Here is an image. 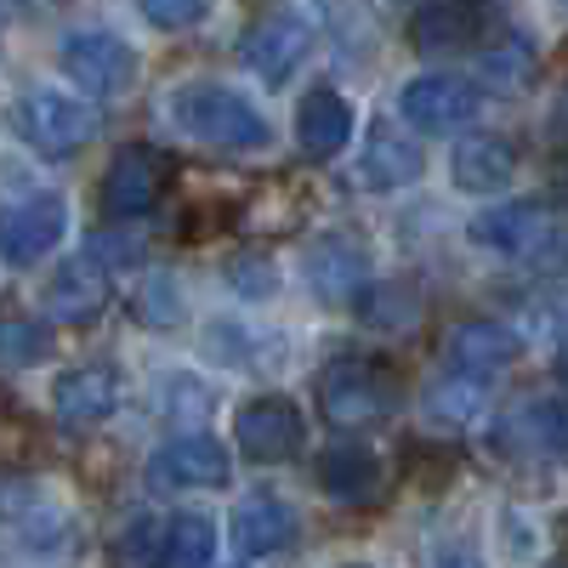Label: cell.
Returning a JSON list of instances; mask_svg holds the SVG:
<instances>
[{
  "mask_svg": "<svg viewBox=\"0 0 568 568\" xmlns=\"http://www.w3.org/2000/svg\"><path fill=\"white\" fill-rule=\"evenodd\" d=\"M484 74L495 85H529L535 80V52H529L524 40H511V45H500V52L484 58Z\"/></svg>",
  "mask_w": 568,
  "mask_h": 568,
  "instance_id": "cell-28",
  "label": "cell"
},
{
  "mask_svg": "<svg viewBox=\"0 0 568 568\" xmlns=\"http://www.w3.org/2000/svg\"><path fill=\"white\" fill-rule=\"evenodd\" d=\"M165 187H171V160L160 149H149V142H125L103 171L98 205L114 222H131V216H149L165 200Z\"/></svg>",
  "mask_w": 568,
  "mask_h": 568,
  "instance_id": "cell-5",
  "label": "cell"
},
{
  "mask_svg": "<svg viewBox=\"0 0 568 568\" xmlns=\"http://www.w3.org/2000/svg\"><path fill=\"white\" fill-rule=\"evenodd\" d=\"M63 233H69V200L63 194H29V200L0 211V262L29 267L40 256H52Z\"/></svg>",
  "mask_w": 568,
  "mask_h": 568,
  "instance_id": "cell-8",
  "label": "cell"
},
{
  "mask_svg": "<svg viewBox=\"0 0 568 568\" xmlns=\"http://www.w3.org/2000/svg\"><path fill=\"white\" fill-rule=\"evenodd\" d=\"M302 273H307V291L318 302H353V296H364L369 262H364V251L347 240V233H324V240L307 245Z\"/></svg>",
  "mask_w": 568,
  "mask_h": 568,
  "instance_id": "cell-15",
  "label": "cell"
},
{
  "mask_svg": "<svg viewBox=\"0 0 568 568\" xmlns=\"http://www.w3.org/2000/svg\"><path fill=\"white\" fill-rule=\"evenodd\" d=\"M34 511H40V484L0 471V517H7V524H29Z\"/></svg>",
  "mask_w": 568,
  "mask_h": 568,
  "instance_id": "cell-30",
  "label": "cell"
},
{
  "mask_svg": "<svg viewBox=\"0 0 568 568\" xmlns=\"http://www.w3.org/2000/svg\"><path fill=\"white\" fill-rule=\"evenodd\" d=\"M233 438H240V455L273 466V460H291L307 438V420L291 398H251L240 415H233Z\"/></svg>",
  "mask_w": 568,
  "mask_h": 568,
  "instance_id": "cell-10",
  "label": "cell"
},
{
  "mask_svg": "<svg viewBox=\"0 0 568 568\" xmlns=\"http://www.w3.org/2000/svg\"><path fill=\"white\" fill-rule=\"evenodd\" d=\"M484 34V7L478 0H426L409 18V45L415 52H466Z\"/></svg>",
  "mask_w": 568,
  "mask_h": 568,
  "instance_id": "cell-18",
  "label": "cell"
},
{
  "mask_svg": "<svg viewBox=\"0 0 568 568\" xmlns=\"http://www.w3.org/2000/svg\"><path fill=\"white\" fill-rule=\"evenodd\" d=\"M176 426H187V433H194V426L211 415V393L194 382V375H171V382H165V404H160Z\"/></svg>",
  "mask_w": 568,
  "mask_h": 568,
  "instance_id": "cell-26",
  "label": "cell"
},
{
  "mask_svg": "<svg viewBox=\"0 0 568 568\" xmlns=\"http://www.w3.org/2000/svg\"><path fill=\"white\" fill-rule=\"evenodd\" d=\"M154 524H149V517H136V524H131V535L120 540V557L125 562H142V557H160V546H154Z\"/></svg>",
  "mask_w": 568,
  "mask_h": 568,
  "instance_id": "cell-32",
  "label": "cell"
},
{
  "mask_svg": "<svg viewBox=\"0 0 568 568\" xmlns=\"http://www.w3.org/2000/svg\"><path fill=\"white\" fill-rule=\"evenodd\" d=\"M171 120L182 136H194L200 149H216V154H262L273 142V125L262 120V109L233 85H216V80H187L171 91Z\"/></svg>",
  "mask_w": 568,
  "mask_h": 568,
  "instance_id": "cell-1",
  "label": "cell"
},
{
  "mask_svg": "<svg viewBox=\"0 0 568 568\" xmlns=\"http://www.w3.org/2000/svg\"><path fill=\"white\" fill-rule=\"evenodd\" d=\"M52 409L63 426H103L114 409H120V369L114 364H80V369H63L58 387H52Z\"/></svg>",
  "mask_w": 568,
  "mask_h": 568,
  "instance_id": "cell-12",
  "label": "cell"
},
{
  "mask_svg": "<svg viewBox=\"0 0 568 568\" xmlns=\"http://www.w3.org/2000/svg\"><path fill=\"white\" fill-rule=\"evenodd\" d=\"M562 375H568V353H562Z\"/></svg>",
  "mask_w": 568,
  "mask_h": 568,
  "instance_id": "cell-35",
  "label": "cell"
},
{
  "mask_svg": "<svg viewBox=\"0 0 568 568\" xmlns=\"http://www.w3.org/2000/svg\"><path fill=\"white\" fill-rule=\"evenodd\" d=\"M52 353V329L34 324V318H0V364L29 369Z\"/></svg>",
  "mask_w": 568,
  "mask_h": 568,
  "instance_id": "cell-25",
  "label": "cell"
},
{
  "mask_svg": "<svg viewBox=\"0 0 568 568\" xmlns=\"http://www.w3.org/2000/svg\"><path fill=\"white\" fill-rule=\"evenodd\" d=\"M227 529H233V551L256 562V557H273V551H291L302 517H296L291 500H278V495L262 489V495H245L240 506H233Z\"/></svg>",
  "mask_w": 568,
  "mask_h": 568,
  "instance_id": "cell-11",
  "label": "cell"
},
{
  "mask_svg": "<svg viewBox=\"0 0 568 568\" xmlns=\"http://www.w3.org/2000/svg\"><path fill=\"white\" fill-rule=\"evenodd\" d=\"M313 478L324 489V500H336V506H369L375 495H382L387 484V466L375 449L364 444H329L313 466Z\"/></svg>",
  "mask_w": 568,
  "mask_h": 568,
  "instance_id": "cell-13",
  "label": "cell"
},
{
  "mask_svg": "<svg viewBox=\"0 0 568 568\" xmlns=\"http://www.w3.org/2000/svg\"><path fill=\"white\" fill-rule=\"evenodd\" d=\"M318 409L329 426L358 433V426H375L382 415L398 409V382L393 369L369 358H336L329 369H318Z\"/></svg>",
  "mask_w": 568,
  "mask_h": 568,
  "instance_id": "cell-4",
  "label": "cell"
},
{
  "mask_svg": "<svg viewBox=\"0 0 568 568\" xmlns=\"http://www.w3.org/2000/svg\"><path fill=\"white\" fill-rule=\"evenodd\" d=\"M471 240L489 245L506 262H540V267H568V216L546 211L540 200H511L471 222Z\"/></svg>",
  "mask_w": 568,
  "mask_h": 568,
  "instance_id": "cell-2",
  "label": "cell"
},
{
  "mask_svg": "<svg viewBox=\"0 0 568 568\" xmlns=\"http://www.w3.org/2000/svg\"><path fill=\"white\" fill-rule=\"evenodd\" d=\"M420 171H426L420 142H409V136L393 131V125H375V131H369L364 154H358V182H364V187H375V194H393V187H409Z\"/></svg>",
  "mask_w": 568,
  "mask_h": 568,
  "instance_id": "cell-20",
  "label": "cell"
},
{
  "mask_svg": "<svg viewBox=\"0 0 568 568\" xmlns=\"http://www.w3.org/2000/svg\"><path fill=\"white\" fill-rule=\"evenodd\" d=\"M313 52V29L302 18H267L251 40H245V63L267 80V85H284Z\"/></svg>",
  "mask_w": 568,
  "mask_h": 568,
  "instance_id": "cell-19",
  "label": "cell"
},
{
  "mask_svg": "<svg viewBox=\"0 0 568 568\" xmlns=\"http://www.w3.org/2000/svg\"><path fill=\"white\" fill-rule=\"evenodd\" d=\"M562 7H568V0H562Z\"/></svg>",
  "mask_w": 568,
  "mask_h": 568,
  "instance_id": "cell-36",
  "label": "cell"
},
{
  "mask_svg": "<svg viewBox=\"0 0 568 568\" xmlns=\"http://www.w3.org/2000/svg\"><path fill=\"white\" fill-rule=\"evenodd\" d=\"M444 353H449V364L466 369V375H495V369L517 364V353H524V347H517V336H511L506 324H495V318H466V324L449 329Z\"/></svg>",
  "mask_w": 568,
  "mask_h": 568,
  "instance_id": "cell-21",
  "label": "cell"
},
{
  "mask_svg": "<svg viewBox=\"0 0 568 568\" xmlns=\"http://www.w3.org/2000/svg\"><path fill=\"white\" fill-rule=\"evenodd\" d=\"M63 74L85 98H125L136 85V52L109 29H74L63 40Z\"/></svg>",
  "mask_w": 568,
  "mask_h": 568,
  "instance_id": "cell-6",
  "label": "cell"
},
{
  "mask_svg": "<svg viewBox=\"0 0 568 568\" xmlns=\"http://www.w3.org/2000/svg\"><path fill=\"white\" fill-rule=\"evenodd\" d=\"M478 85H466L455 74H415L398 91V120L420 136H449L460 131L471 114H478Z\"/></svg>",
  "mask_w": 568,
  "mask_h": 568,
  "instance_id": "cell-7",
  "label": "cell"
},
{
  "mask_svg": "<svg viewBox=\"0 0 568 568\" xmlns=\"http://www.w3.org/2000/svg\"><path fill=\"white\" fill-rule=\"evenodd\" d=\"M500 449L562 455L568 449V393H546V398H529L524 409H511L500 420Z\"/></svg>",
  "mask_w": 568,
  "mask_h": 568,
  "instance_id": "cell-17",
  "label": "cell"
},
{
  "mask_svg": "<svg viewBox=\"0 0 568 568\" xmlns=\"http://www.w3.org/2000/svg\"><path fill=\"white\" fill-rule=\"evenodd\" d=\"M551 187H557V200L568 205V149L557 154V165H551Z\"/></svg>",
  "mask_w": 568,
  "mask_h": 568,
  "instance_id": "cell-33",
  "label": "cell"
},
{
  "mask_svg": "<svg viewBox=\"0 0 568 568\" xmlns=\"http://www.w3.org/2000/svg\"><path fill=\"white\" fill-rule=\"evenodd\" d=\"M227 284L240 296H267V284H273V273L256 262V256H245V262H227Z\"/></svg>",
  "mask_w": 568,
  "mask_h": 568,
  "instance_id": "cell-31",
  "label": "cell"
},
{
  "mask_svg": "<svg viewBox=\"0 0 568 568\" xmlns=\"http://www.w3.org/2000/svg\"><path fill=\"white\" fill-rule=\"evenodd\" d=\"M7 125L18 142H29L34 154L45 160H74L91 136H98V114L91 103L69 98V91H52V85H34L7 109Z\"/></svg>",
  "mask_w": 568,
  "mask_h": 568,
  "instance_id": "cell-3",
  "label": "cell"
},
{
  "mask_svg": "<svg viewBox=\"0 0 568 568\" xmlns=\"http://www.w3.org/2000/svg\"><path fill=\"white\" fill-rule=\"evenodd\" d=\"M136 12L154 29H194L211 12V0H136Z\"/></svg>",
  "mask_w": 568,
  "mask_h": 568,
  "instance_id": "cell-29",
  "label": "cell"
},
{
  "mask_svg": "<svg viewBox=\"0 0 568 568\" xmlns=\"http://www.w3.org/2000/svg\"><path fill=\"white\" fill-rule=\"evenodd\" d=\"M517 176V149L506 136H466L455 149V165H449V182L460 194H500Z\"/></svg>",
  "mask_w": 568,
  "mask_h": 568,
  "instance_id": "cell-22",
  "label": "cell"
},
{
  "mask_svg": "<svg viewBox=\"0 0 568 568\" xmlns=\"http://www.w3.org/2000/svg\"><path fill=\"white\" fill-rule=\"evenodd\" d=\"M109 307V267L98 256H69L52 284H45V313H52L58 324H91V318H103Z\"/></svg>",
  "mask_w": 568,
  "mask_h": 568,
  "instance_id": "cell-14",
  "label": "cell"
},
{
  "mask_svg": "<svg viewBox=\"0 0 568 568\" xmlns=\"http://www.w3.org/2000/svg\"><path fill=\"white\" fill-rule=\"evenodd\" d=\"M0 34H7V12H0Z\"/></svg>",
  "mask_w": 568,
  "mask_h": 568,
  "instance_id": "cell-34",
  "label": "cell"
},
{
  "mask_svg": "<svg viewBox=\"0 0 568 568\" xmlns=\"http://www.w3.org/2000/svg\"><path fill=\"white\" fill-rule=\"evenodd\" d=\"M433 409L449 415V420H471V415L484 409V375H466V369H460V382H444V387L433 393Z\"/></svg>",
  "mask_w": 568,
  "mask_h": 568,
  "instance_id": "cell-27",
  "label": "cell"
},
{
  "mask_svg": "<svg viewBox=\"0 0 568 568\" xmlns=\"http://www.w3.org/2000/svg\"><path fill=\"white\" fill-rule=\"evenodd\" d=\"M216 557V524L205 511H176L171 524L160 529V562L171 568H200Z\"/></svg>",
  "mask_w": 568,
  "mask_h": 568,
  "instance_id": "cell-23",
  "label": "cell"
},
{
  "mask_svg": "<svg viewBox=\"0 0 568 568\" xmlns=\"http://www.w3.org/2000/svg\"><path fill=\"white\" fill-rule=\"evenodd\" d=\"M227 449L205 433H182L149 460V489L176 495V489H222L227 484Z\"/></svg>",
  "mask_w": 568,
  "mask_h": 568,
  "instance_id": "cell-9",
  "label": "cell"
},
{
  "mask_svg": "<svg viewBox=\"0 0 568 568\" xmlns=\"http://www.w3.org/2000/svg\"><path fill=\"white\" fill-rule=\"evenodd\" d=\"M296 142L307 160H336L353 142V103L336 85H313L296 103Z\"/></svg>",
  "mask_w": 568,
  "mask_h": 568,
  "instance_id": "cell-16",
  "label": "cell"
},
{
  "mask_svg": "<svg viewBox=\"0 0 568 568\" xmlns=\"http://www.w3.org/2000/svg\"><path fill=\"white\" fill-rule=\"evenodd\" d=\"M131 313H136V324H149V329H176L187 318L182 284L171 273H149V278L136 284V296H131Z\"/></svg>",
  "mask_w": 568,
  "mask_h": 568,
  "instance_id": "cell-24",
  "label": "cell"
}]
</instances>
